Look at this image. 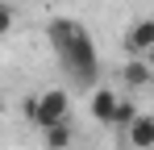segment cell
<instances>
[{
	"mask_svg": "<svg viewBox=\"0 0 154 150\" xmlns=\"http://www.w3.org/2000/svg\"><path fill=\"white\" fill-rule=\"evenodd\" d=\"M150 46H154V21H137L129 29V50L133 54H150Z\"/></svg>",
	"mask_w": 154,
	"mask_h": 150,
	"instance_id": "4",
	"label": "cell"
},
{
	"mask_svg": "<svg viewBox=\"0 0 154 150\" xmlns=\"http://www.w3.org/2000/svg\"><path fill=\"white\" fill-rule=\"evenodd\" d=\"M0 113H4V100H0Z\"/></svg>",
	"mask_w": 154,
	"mask_h": 150,
	"instance_id": "10",
	"label": "cell"
},
{
	"mask_svg": "<svg viewBox=\"0 0 154 150\" xmlns=\"http://www.w3.org/2000/svg\"><path fill=\"white\" fill-rule=\"evenodd\" d=\"M29 117L33 125H54V121H67V92H42V96L29 100Z\"/></svg>",
	"mask_w": 154,
	"mask_h": 150,
	"instance_id": "2",
	"label": "cell"
},
{
	"mask_svg": "<svg viewBox=\"0 0 154 150\" xmlns=\"http://www.w3.org/2000/svg\"><path fill=\"white\" fill-rule=\"evenodd\" d=\"M112 108H117V92H112V88H96V92H92V117H96V121H108Z\"/></svg>",
	"mask_w": 154,
	"mask_h": 150,
	"instance_id": "5",
	"label": "cell"
},
{
	"mask_svg": "<svg viewBox=\"0 0 154 150\" xmlns=\"http://www.w3.org/2000/svg\"><path fill=\"white\" fill-rule=\"evenodd\" d=\"M46 146H50V150H67V146H71V125H67V121L46 125Z\"/></svg>",
	"mask_w": 154,
	"mask_h": 150,
	"instance_id": "7",
	"label": "cell"
},
{
	"mask_svg": "<svg viewBox=\"0 0 154 150\" xmlns=\"http://www.w3.org/2000/svg\"><path fill=\"white\" fill-rule=\"evenodd\" d=\"M46 33H50V46L58 50V58H63V67L75 75V83H96V75H100V58H96V46H92V38H88V29L79 21H50L46 25Z\"/></svg>",
	"mask_w": 154,
	"mask_h": 150,
	"instance_id": "1",
	"label": "cell"
},
{
	"mask_svg": "<svg viewBox=\"0 0 154 150\" xmlns=\"http://www.w3.org/2000/svg\"><path fill=\"white\" fill-rule=\"evenodd\" d=\"M129 121H133V104H125V100H117V108H112V117H108V125H117V129H125Z\"/></svg>",
	"mask_w": 154,
	"mask_h": 150,
	"instance_id": "8",
	"label": "cell"
},
{
	"mask_svg": "<svg viewBox=\"0 0 154 150\" xmlns=\"http://www.w3.org/2000/svg\"><path fill=\"white\" fill-rule=\"evenodd\" d=\"M125 138H129L137 150H150V146H154V121L146 117V113H133V121L125 125Z\"/></svg>",
	"mask_w": 154,
	"mask_h": 150,
	"instance_id": "3",
	"label": "cell"
},
{
	"mask_svg": "<svg viewBox=\"0 0 154 150\" xmlns=\"http://www.w3.org/2000/svg\"><path fill=\"white\" fill-rule=\"evenodd\" d=\"M125 83L129 88H146V83H150V63H146V54H137V58L125 67Z\"/></svg>",
	"mask_w": 154,
	"mask_h": 150,
	"instance_id": "6",
	"label": "cell"
},
{
	"mask_svg": "<svg viewBox=\"0 0 154 150\" xmlns=\"http://www.w3.org/2000/svg\"><path fill=\"white\" fill-rule=\"evenodd\" d=\"M8 29H13V8H8V4H0V38H4Z\"/></svg>",
	"mask_w": 154,
	"mask_h": 150,
	"instance_id": "9",
	"label": "cell"
}]
</instances>
